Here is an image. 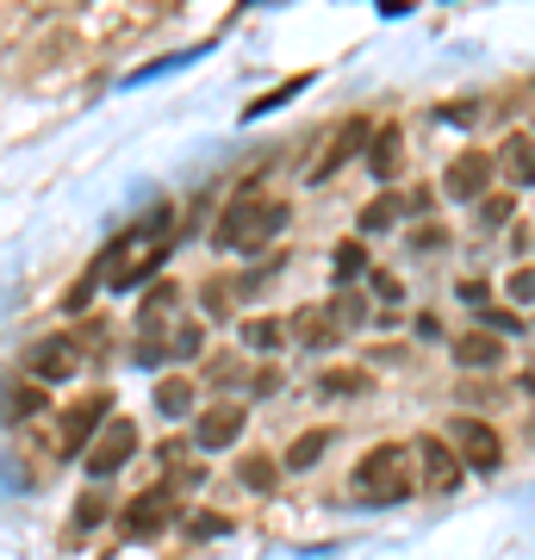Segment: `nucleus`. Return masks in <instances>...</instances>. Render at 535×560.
Listing matches in <instances>:
<instances>
[{"mask_svg": "<svg viewBox=\"0 0 535 560\" xmlns=\"http://www.w3.org/2000/svg\"><path fill=\"white\" fill-rule=\"evenodd\" d=\"M530 287H535L530 268H516V275H511V300H516V305H530Z\"/></svg>", "mask_w": 535, "mask_h": 560, "instance_id": "72a5a7b5", "label": "nucleus"}, {"mask_svg": "<svg viewBox=\"0 0 535 560\" xmlns=\"http://www.w3.org/2000/svg\"><path fill=\"white\" fill-rule=\"evenodd\" d=\"M442 243H449V231H442V224H423V231H417V249H423V256H437Z\"/></svg>", "mask_w": 535, "mask_h": 560, "instance_id": "2f4dec72", "label": "nucleus"}, {"mask_svg": "<svg viewBox=\"0 0 535 560\" xmlns=\"http://www.w3.org/2000/svg\"><path fill=\"white\" fill-rule=\"evenodd\" d=\"M449 448H455L461 467H474V474H498L504 467V436H498L492 423H479V418H455V430H449Z\"/></svg>", "mask_w": 535, "mask_h": 560, "instance_id": "423d86ee", "label": "nucleus"}, {"mask_svg": "<svg viewBox=\"0 0 535 560\" xmlns=\"http://www.w3.org/2000/svg\"><path fill=\"white\" fill-rule=\"evenodd\" d=\"M237 337H243L249 355H275V349H280V318H243Z\"/></svg>", "mask_w": 535, "mask_h": 560, "instance_id": "a211bd4d", "label": "nucleus"}, {"mask_svg": "<svg viewBox=\"0 0 535 560\" xmlns=\"http://www.w3.org/2000/svg\"><path fill=\"white\" fill-rule=\"evenodd\" d=\"M405 219V194H380V200L361 206V231L374 237V231H393V224Z\"/></svg>", "mask_w": 535, "mask_h": 560, "instance_id": "f3484780", "label": "nucleus"}, {"mask_svg": "<svg viewBox=\"0 0 535 560\" xmlns=\"http://www.w3.org/2000/svg\"><path fill=\"white\" fill-rule=\"evenodd\" d=\"M455 361L486 374V368H498V361H504V342H498L492 330H467V337H455Z\"/></svg>", "mask_w": 535, "mask_h": 560, "instance_id": "4468645a", "label": "nucleus"}, {"mask_svg": "<svg viewBox=\"0 0 535 560\" xmlns=\"http://www.w3.org/2000/svg\"><path fill=\"white\" fill-rule=\"evenodd\" d=\"M175 212L168 206H150L131 231H119L113 237V249H106V261H100V280H106V293H125V287H138V280H150L162 268V256L175 249Z\"/></svg>", "mask_w": 535, "mask_h": 560, "instance_id": "f257e3e1", "label": "nucleus"}, {"mask_svg": "<svg viewBox=\"0 0 535 560\" xmlns=\"http://www.w3.org/2000/svg\"><path fill=\"white\" fill-rule=\"evenodd\" d=\"M199 342H206V337H199V324H181V330H175V342H168V355L194 361V355H199Z\"/></svg>", "mask_w": 535, "mask_h": 560, "instance_id": "c85d7f7f", "label": "nucleus"}, {"mask_svg": "<svg viewBox=\"0 0 535 560\" xmlns=\"http://www.w3.org/2000/svg\"><path fill=\"white\" fill-rule=\"evenodd\" d=\"M181 529H187L194 541H212V536H231V517H219V511H194Z\"/></svg>", "mask_w": 535, "mask_h": 560, "instance_id": "a878e982", "label": "nucleus"}, {"mask_svg": "<svg viewBox=\"0 0 535 560\" xmlns=\"http://www.w3.org/2000/svg\"><path fill=\"white\" fill-rule=\"evenodd\" d=\"M175 523H181V499L156 480L150 492H138V499L119 511V536L125 541H156L162 529H175Z\"/></svg>", "mask_w": 535, "mask_h": 560, "instance_id": "39448f33", "label": "nucleus"}, {"mask_svg": "<svg viewBox=\"0 0 535 560\" xmlns=\"http://www.w3.org/2000/svg\"><path fill=\"white\" fill-rule=\"evenodd\" d=\"M356 499L368 504H398L417 492V467H411V448L405 442H380V448H368V455L356 460Z\"/></svg>", "mask_w": 535, "mask_h": 560, "instance_id": "7ed1b4c3", "label": "nucleus"}, {"mask_svg": "<svg viewBox=\"0 0 535 560\" xmlns=\"http://www.w3.org/2000/svg\"><path fill=\"white\" fill-rule=\"evenodd\" d=\"M324 318L337 324V330H361V324H368V300H361V293H349V287H342L337 300L324 305Z\"/></svg>", "mask_w": 535, "mask_h": 560, "instance_id": "412c9836", "label": "nucleus"}, {"mask_svg": "<svg viewBox=\"0 0 535 560\" xmlns=\"http://www.w3.org/2000/svg\"><path fill=\"white\" fill-rule=\"evenodd\" d=\"M224 293H231V287H206V293H199V305H206V318H212V324L231 312V300H224Z\"/></svg>", "mask_w": 535, "mask_h": 560, "instance_id": "7c9ffc66", "label": "nucleus"}, {"mask_svg": "<svg viewBox=\"0 0 535 560\" xmlns=\"http://www.w3.org/2000/svg\"><path fill=\"white\" fill-rule=\"evenodd\" d=\"M81 368V349L69 337H38V342H25V374L32 381H69Z\"/></svg>", "mask_w": 535, "mask_h": 560, "instance_id": "1a4fd4ad", "label": "nucleus"}, {"mask_svg": "<svg viewBox=\"0 0 535 560\" xmlns=\"http://www.w3.org/2000/svg\"><path fill=\"white\" fill-rule=\"evenodd\" d=\"M368 131H374L368 119H349V125H342V131H337V143H330V150H324V162L312 168V180H330V175H337V168H342L349 156H361V143H368Z\"/></svg>", "mask_w": 535, "mask_h": 560, "instance_id": "ddd939ff", "label": "nucleus"}, {"mask_svg": "<svg viewBox=\"0 0 535 560\" xmlns=\"http://www.w3.org/2000/svg\"><path fill=\"white\" fill-rule=\"evenodd\" d=\"M442 187H449V200H479V194L492 187V156H486V150H461V156L449 162Z\"/></svg>", "mask_w": 535, "mask_h": 560, "instance_id": "9d476101", "label": "nucleus"}, {"mask_svg": "<svg viewBox=\"0 0 535 560\" xmlns=\"http://www.w3.org/2000/svg\"><path fill=\"white\" fill-rule=\"evenodd\" d=\"M317 393H324V399H361V393H374V381H368L361 368H324V374H317Z\"/></svg>", "mask_w": 535, "mask_h": 560, "instance_id": "2eb2a0df", "label": "nucleus"}, {"mask_svg": "<svg viewBox=\"0 0 535 560\" xmlns=\"http://www.w3.org/2000/svg\"><path fill=\"white\" fill-rule=\"evenodd\" d=\"M511 219V200H486L479 206V224H504Z\"/></svg>", "mask_w": 535, "mask_h": 560, "instance_id": "473e14b6", "label": "nucleus"}, {"mask_svg": "<svg viewBox=\"0 0 535 560\" xmlns=\"http://www.w3.org/2000/svg\"><path fill=\"white\" fill-rule=\"evenodd\" d=\"M498 168L511 175V187H516V194L530 187V131H516V138L504 143V156H498Z\"/></svg>", "mask_w": 535, "mask_h": 560, "instance_id": "4be33fe9", "label": "nucleus"}, {"mask_svg": "<svg viewBox=\"0 0 535 560\" xmlns=\"http://www.w3.org/2000/svg\"><path fill=\"white\" fill-rule=\"evenodd\" d=\"M106 517H113V504H106V492H88V499L75 504V536H88V529H100Z\"/></svg>", "mask_w": 535, "mask_h": 560, "instance_id": "393cba45", "label": "nucleus"}, {"mask_svg": "<svg viewBox=\"0 0 535 560\" xmlns=\"http://www.w3.org/2000/svg\"><path fill=\"white\" fill-rule=\"evenodd\" d=\"M237 480L249 486V492H275L280 460H268V455H243V460H237Z\"/></svg>", "mask_w": 535, "mask_h": 560, "instance_id": "5701e85b", "label": "nucleus"}, {"mask_svg": "<svg viewBox=\"0 0 535 560\" xmlns=\"http://www.w3.org/2000/svg\"><path fill=\"white\" fill-rule=\"evenodd\" d=\"M156 411H162V418H187V411H194V381L168 374V381L156 386Z\"/></svg>", "mask_w": 535, "mask_h": 560, "instance_id": "6ab92c4d", "label": "nucleus"}, {"mask_svg": "<svg viewBox=\"0 0 535 560\" xmlns=\"http://www.w3.org/2000/svg\"><path fill=\"white\" fill-rule=\"evenodd\" d=\"M7 411H13V418H32V411H44V393H38V381L13 386V399H7Z\"/></svg>", "mask_w": 535, "mask_h": 560, "instance_id": "cd10ccee", "label": "nucleus"}, {"mask_svg": "<svg viewBox=\"0 0 535 560\" xmlns=\"http://www.w3.org/2000/svg\"><path fill=\"white\" fill-rule=\"evenodd\" d=\"M243 405H212V411H199L194 423V448H206V455H219V448H231V442L243 436Z\"/></svg>", "mask_w": 535, "mask_h": 560, "instance_id": "9b49d317", "label": "nucleus"}, {"mask_svg": "<svg viewBox=\"0 0 535 560\" xmlns=\"http://www.w3.org/2000/svg\"><path fill=\"white\" fill-rule=\"evenodd\" d=\"M374 293H380V300H386V305H398V300H405V293H398V280H393V275H374Z\"/></svg>", "mask_w": 535, "mask_h": 560, "instance_id": "f704fd0d", "label": "nucleus"}, {"mask_svg": "<svg viewBox=\"0 0 535 560\" xmlns=\"http://www.w3.org/2000/svg\"><path fill=\"white\" fill-rule=\"evenodd\" d=\"M417 486H423V492H437V499H449V492H455L461 486V460H455V448H449V442L442 436H417Z\"/></svg>", "mask_w": 535, "mask_h": 560, "instance_id": "6e6552de", "label": "nucleus"}, {"mask_svg": "<svg viewBox=\"0 0 535 560\" xmlns=\"http://www.w3.org/2000/svg\"><path fill=\"white\" fill-rule=\"evenodd\" d=\"M293 337L305 342V349H337V342H342V330H337L330 318H324V312H312V305H305V312L293 318Z\"/></svg>", "mask_w": 535, "mask_h": 560, "instance_id": "dca6fc26", "label": "nucleus"}, {"mask_svg": "<svg viewBox=\"0 0 535 560\" xmlns=\"http://www.w3.org/2000/svg\"><path fill=\"white\" fill-rule=\"evenodd\" d=\"M287 206L280 200H256V194H237V200L219 212V224H212V249H231V256H249V249H261V243H275L280 231H287Z\"/></svg>", "mask_w": 535, "mask_h": 560, "instance_id": "f03ea898", "label": "nucleus"}, {"mask_svg": "<svg viewBox=\"0 0 535 560\" xmlns=\"http://www.w3.org/2000/svg\"><path fill=\"white\" fill-rule=\"evenodd\" d=\"M330 275H337V287H356V280L368 275V249H361V243H337V256H330Z\"/></svg>", "mask_w": 535, "mask_h": 560, "instance_id": "b1692460", "label": "nucleus"}, {"mask_svg": "<svg viewBox=\"0 0 535 560\" xmlns=\"http://www.w3.org/2000/svg\"><path fill=\"white\" fill-rule=\"evenodd\" d=\"M106 418H113V393H88V399H75L69 411H62V423H57V455L81 460V448L94 442V430Z\"/></svg>", "mask_w": 535, "mask_h": 560, "instance_id": "0eeeda50", "label": "nucleus"}, {"mask_svg": "<svg viewBox=\"0 0 535 560\" xmlns=\"http://www.w3.org/2000/svg\"><path fill=\"white\" fill-rule=\"evenodd\" d=\"M398 125H374V131H368V175L374 180H393L398 175V162H405V150H398Z\"/></svg>", "mask_w": 535, "mask_h": 560, "instance_id": "f8f14e48", "label": "nucleus"}, {"mask_svg": "<svg viewBox=\"0 0 535 560\" xmlns=\"http://www.w3.org/2000/svg\"><path fill=\"white\" fill-rule=\"evenodd\" d=\"M131 455H138V423H131V418H106L94 430V442L81 448V467H88V480H94V486H106Z\"/></svg>", "mask_w": 535, "mask_h": 560, "instance_id": "20e7f679", "label": "nucleus"}, {"mask_svg": "<svg viewBox=\"0 0 535 560\" xmlns=\"http://www.w3.org/2000/svg\"><path fill=\"white\" fill-rule=\"evenodd\" d=\"M175 293H181L175 280H162L156 293H150V300H143V312H138V318H143V324H156L162 312H175Z\"/></svg>", "mask_w": 535, "mask_h": 560, "instance_id": "bb28decb", "label": "nucleus"}, {"mask_svg": "<svg viewBox=\"0 0 535 560\" xmlns=\"http://www.w3.org/2000/svg\"><path fill=\"white\" fill-rule=\"evenodd\" d=\"M486 330H511V337H523V318L504 312V305H486Z\"/></svg>", "mask_w": 535, "mask_h": 560, "instance_id": "c756f323", "label": "nucleus"}, {"mask_svg": "<svg viewBox=\"0 0 535 560\" xmlns=\"http://www.w3.org/2000/svg\"><path fill=\"white\" fill-rule=\"evenodd\" d=\"M324 448H330V430H305V436H299L293 448H287V460H280V467L305 474V467H317V460H324Z\"/></svg>", "mask_w": 535, "mask_h": 560, "instance_id": "aec40b11", "label": "nucleus"}]
</instances>
